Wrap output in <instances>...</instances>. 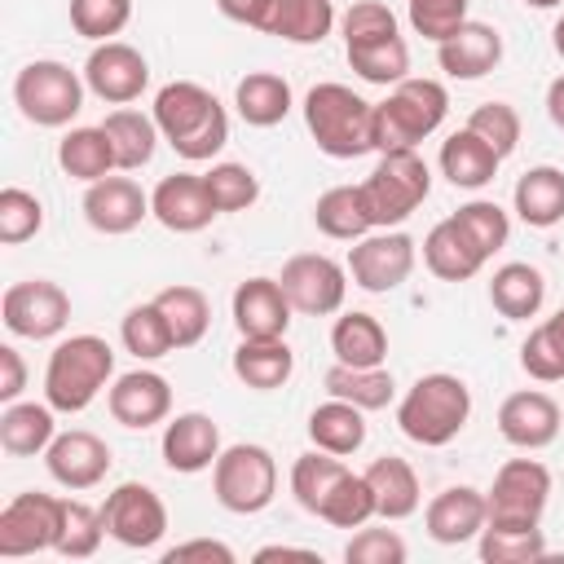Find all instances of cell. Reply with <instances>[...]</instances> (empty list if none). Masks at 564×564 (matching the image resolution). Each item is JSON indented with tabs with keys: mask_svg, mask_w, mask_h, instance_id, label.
<instances>
[{
	"mask_svg": "<svg viewBox=\"0 0 564 564\" xmlns=\"http://www.w3.org/2000/svg\"><path fill=\"white\" fill-rule=\"evenodd\" d=\"M163 141L185 159V163H207L229 145V115L216 101L212 88L194 79H172L154 93L150 106Z\"/></svg>",
	"mask_w": 564,
	"mask_h": 564,
	"instance_id": "1",
	"label": "cell"
},
{
	"mask_svg": "<svg viewBox=\"0 0 564 564\" xmlns=\"http://www.w3.org/2000/svg\"><path fill=\"white\" fill-rule=\"evenodd\" d=\"M304 128L326 159H361L375 150V101L348 84H313L304 93Z\"/></svg>",
	"mask_w": 564,
	"mask_h": 564,
	"instance_id": "2",
	"label": "cell"
},
{
	"mask_svg": "<svg viewBox=\"0 0 564 564\" xmlns=\"http://www.w3.org/2000/svg\"><path fill=\"white\" fill-rule=\"evenodd\" d=\"M467 419H471V388L449 370L419 375L397 401V427L423 449L449 445L467 427Z\"/></svg>",
	"mask_w": 564,
	"mask_h": 564,
	"instance_id": "3",
	"label": "cell"
},
{
	"mask_svg": "<svg viewBox=\"0 0 564 564\" xmlns=\"http://www.w3.org/2000/svg\"><path fill=\"white\" fill-rule=\"evenodd\" d=\"M115 383V348L101 335H66L44 366V401L57 414H79Z\"/></svg>",
	"mask_w": 564,
	"mask_h": 564,
	"instance_id": "4",
	"label": "cell"
},
{
	"mask_svg": "<svg viewBox=\"0 0 564 564\" xmlns=\"http://www.w3.org/2000/svg\"><path fill=\"white\" fill-rule=\"evenodd\" d=\"M449 115V93L441 79H414L405 75L392 84L383 101H375V154L383 150H414L423 137H432Z\"/></svg>",
	"mask_w": 564,
	"mask_h": 564,
	"instance_id": "5",
	"label": "cell"
},
{
	"mask_svg": "<svg viewBox=\"0 0 564 564\" xmlns=\"http://www.w3.org/2000/svg\"><path fill=\"white\" fill-rule=\"evenodd\" d=\"M432 194V172L419 150H383L375 172L361 181V203L375 229H397Z\"/></svg>",
	"mask_w": 564,
	"mask_h": 564,
	"instance_id": "6",
	"label": "cell"
},
{
	"mask_svg": "<svg viewBox=\"0 0 564 564\" xmlns=\"http://www.w3.org/2000/svg\"><path fill=\"white\" fill-rule=\"evenodd\" d=\"M84 75L70 70L66 62H53V57H40V62H26L13 79V101L22 110L26 123L35 128H66L79 110H84Z\"/></svg>",
	"mask_w": 564,
	"mask_h": 564,
	"instance_id": "7",
	"label": "cell"
},
{
	"mask_svg": "<svg viewBox=\"0 0 564 564\" xmlns=\"http://www.w3.org/2000/svg\"><path fill=\"white\" fill-rule=\"evenodd\" d=\"M212 494L234 516L264 511L273 502V494H278V463H273V454L264 445H251V441L225 445L220 458L212 463Z\"/></svg>",
	"mask_w": 564,
	"mask_h": 564,
	"instance_id": "8",
	"label": "cell"
},
{
	"mask_svg": "<svg viewBox=\"0 0 564 564\" xmlns=\"http://www.w3.org/2000/svg\"><path fill=\"white\" fill-rule=\"evenodd\" d=\"M489 520L485 524H542L551 502V471L538 458H507L485 489Z\"/></svg>",
	"mask_w": 564,
	"mask_h": 564,
	"instance_id": "9",
	"label": "cell"
},
{
	"mask_svg": "<svg viewBox=\"0 0 564 564\" xmlns=\"http://www.w3.org/2000/svg\"><path fill=\"white\" fill-rule=\"evenodd\" d=\"M101 520H106V538H115L128 551H150L163 542L167 533V507L163 498L141 485V480H123L106 494L101 502Z\"/></svg>",
	"mask_w": 564,
	"mask_h": 564,
	"instance_id": "10",
	"label": "cell"
},
{
	"mask_svg": "<svg viewBox=\"0 0 564 564\" xmlns=\"http://www.w3.org/2000/svg\"><path fill=\"white\" fill-rule=\"evenodd\" d=\"M62 507L66 498L57 494H13L0 511V555L4 560H22V555H40L57 546V529H62Z\"/></svg>",
	"mask_w": 564,
	"mask_h": 564,
	"instance_id": "11",
	"label": "cell"
},
{
	"mask_svg": "<svg viewBox=\"0 0 564 564\" xmlns=\"http://www.w3.org/2000/svg\"><path fill=\"white\" fill-rule=\"evenodd\" d=\"M286 300L295 313L304 317H330L344 308V295H348V264L322 256V251H300L282 264L278 273Z\"/></svg>",
	"mask_w": 564,
	"mask_h": 564,
	"instance_id": "12",
	"label": "cell"
},
{
	"mask_svg": "<svg viewBox=\"0 0 564 564\" xmlns=\"http://www.w3.org/2000/svg\"><path fill=\"white\" fill-rule=\"evenodd\" d=\"M0 317L18 339H57L70 322V295L48 278H26L0 295Z\"/></svg>",
	"mask_w": 564,
	"mask_h": 564,
	"instance_id": "13",
	"label": "cell"
},
{
	"mask_svg": "<svg viewBox=\"0 0 564 564\" xmlns=\"http://www.w3.org/2000/svg\"><path fill=\"white\" fill-rule=\"evenodd\" d=\"M414 256L419 251H414L410 234H401V229H370L348 251V278H352V286H361L370 295H388V291H397L414 273Z\"/></svg>",
	"mask_w": 564,
	"mask_h": 564,
	"instance_id": "14",
	"label": "cell"
},
{
	"mask_svg": "<svg viewBox=\"0 0 564 564\" xmlns=\"http://www.w3.org/2000/svg\"><path fill=\"white\" fill-rule=\"evenodd\" d=\"M84 84L106 106H128V101H137L145 93L150 62H145L141 48H132L123 40H106V44H93V53L84 62Z\"/></svg>",
	"mask_w": 564,
	"mask_h": 564,
	"instance_id": "15",
	"label": "cell"
},
{
	"mask_svg": "<svg viewBox=\"0 0 564 564\" xmlns=\"http://www.w3.org/2000/svg\"><path fill=\"white\" fill-rule=\"evenodd\" d=\"M106 410L119 427L145 432L154 423H167L172 414V383L159 370H128L106 388Z\"/></svg>",
	"mask_w": 564,
	"mask_h": 564,
	"instance_id": "16",
	"label": "cell"
},
{
	"mask_svg": "<svg viewBox=\"0 0 564 564\" xmlns=\"http://www.w3.org/2000/svg\"><path fill=\"white\" fill-rule=\"evenodd\" d=\"M110 463H115V458H110V445H106L97 432H84V427L57 432L53 445L44 449L48 476H53L62 489H70V494H84V489L101 485L106 471H110Z\"/></svg>",
	"mask_w": 564,
	"mask_h": 564,
	"instance_id": "17",
	"label": "cell"
},
{
	"mask_svg": "<svg viewBox=\"0 0 564 564\" xmlns=\"http://www.w3.org/2000/svg\"><path fill=\"white\" fill-rule=\"evenodd\" d=\"M150 216L172 234H198L220 212L207 194V181L198 172H172L150 189Z\"/></svg>",
	"mask_w": 564,
	"mask_h": 564,
	"instance_id": "18",
	"label": "cell"
},
{
	"mask_svg": "<svg viewBox=\"0 0 564 564\" xmlns=\"http://www.w3.org/2000/svg\"><path fill=\"white\" fill-rule=\"evenodd\" d=\"M150 216V194L132 181V176H101L84 189V220L97 229V234H132L141 220Z\"/></svg>",
	"mask_w": 564,
	"mask_h": 564,
	"instance_id": "19",
	"label": "cell"
},
{
	"mask_svg": "<svg viewBox=\"0 0 564 564\" xmlns=\"http://www.w3.org/2000/svg\"><path fill=\"white\" fill-rule=\"evenodd\" d=\"M229 313H234V326L242 339H282L295 308L278 278H247L234 286Z\"/></svg>",
	"mask_w": 564,
	"mask_h": 564,
	"instance_id": "20",
	"label": "cell"
},
{
	"mask_svg": "<svg viewBox=\"0 0 564 564\" xmlns=\"http://www.w3.org/2000/svg\"><path fill=\"white\" fill-rule=\"evenodd\" d=\"M159 449H163V463H167L172 471L194 476V471H207V467L220 458L225 445H220V427H216L212 414L185 410V414H176V419L163 423Z\"/></svg>",
	"mask_w": 564,
	"mask_h": 564,
	"instance_id": "21",
	"label": "cell"
},
{
	"mask_svg": "<svg viewBox=\"0 0 564 564\" xmlns=\"http://www.w3.org/2000/svg\"><path fill=\"white\" fill-rule=\"evenodd\" d=\"M489 520V502L480 489L471 485H449L441 489L427 507H423V524H427V538L441 542V546H463V542H476L480 529Z\"/></svg>",
	"mask_w": 564,
	"mask_h": 564,
	"instance_id": "22",
	"label": "cell"
},
{
	"mask_svg": "<svg viewBox=\"0 0 564 564\" xmlns=\"http://www.w3.org/2000/svg\"><path fill=\"white\" fill-rule=\"evenodd\" d=\"M498 432L516 449H546L560 436V405L538 388L511 392L498 405Z\"/></svg>",
	"mask_w": 564,
	"mask_h": 564,
	"instance_id": "23",
	"label": "cell"
},
{
	"mask_svg": "<svg viewBox=\"0 0 564 564\" xmlns=\"http://www.w3.org/2000/svg\"><path fill=\"white\" fill-rule=\"evenodd\" d=\"M436 62L449 79H485L502 62V35L498 26L467 18L449 40L436 44Z\"/></svg>",
	"mask_w": 564,
	"mask_h": 564,
	"instance_id": "24",
	"label": "cell"
},
{
	"mask_svg": "<svg viewBox=\"0 0 564 564\" xmlns=\"http://www.w3.org/2000/svg\"><path fill=\"white\" fill-rule=\"evenodd\" d=\"M485 251L476 247V238L454 220V216H445V220H436L432 229H427V238H423V264L441 278V282H467V278H476L480 269H485Z\"/></svg>",
	"mask_w": 564,
	"mask_h": 564,
	"instance_id": "25",
	"label": "cell"
},
{
	"mask_svg": "<svg viewBox=\"0 0 564 564\" xmlns=\"http://www.w3.org/2000/svg\"><path fill=\"white\" fill-rule=\"evenodd\" d=\"M57 410L48 401H9L0 410V449L9 458H35L57 436Z\"/></svg>",
	"mask_w": 564,
	"mask_h": 564,
	"instance_id": "26",
	"label": "cell"
},
{
	"mask_svg": "<svg viewBox=\"0 0 564 564\" xmlns=\"http://www.w3.org/2000/svg\"><path fill=\"white\" fill-rule=\"evenodd\" d=\"M436 163H441V176H445L454 189H485V185L498 176V163H502V159L494 154L489 141H480L471 128H463V132H449V137L441 141Z\"/></svg>",
	"mask_w": 564,
	"mask_h": 564,
	"instance_id": "27",
	"label": "cell"
},
{
	"mask_svg": "<svg viewBox=\"0 0 564 564\" xmlns=\"http://www.w3.org/2000/svg\"><path fill=\"white\" fill-rule=\"evenodd\" d=\"M511 207L529 229H555L564 220V172L551 163L529 167L511 189Z\"/></svg>",
	"mask_w": 564,
	"mask_h": 564,
	"instance_id": "28",
	"label": "cell"
},
{
	"mask_svg": "<svg viewBox=\"0 0 564 564\" xmlns=\"http://www.w3.org/2000/svg\"><path fill=\"white\" fill-rule=\"evenodd\" d=\"M546 300V278L538 264H524V260H511L502 269H494L489 278V304L507 317V322H529L538 317Z\"/></svg>",
	"mask_w": 564,
	"mask_h": 564,
	"instance_id": "29",
	"label": "cell"
},
{
	"mask_svg": "<svg viewBox=\"0 0 564 564\" xmlns=\"http://www.w3.org/2000/svg\"><path fill=\"white\" fill-rule=\"evenodd\" d=\"M361 476H366L370 489H375V511H379V520H405V516L419 511L423 489H419V476H414V467H410L405 458L383 454V458H375Z\"/></svg>",
	"mask_w": 564,
	"mask_h": 564,
	"instance_id": "30",
	"label": "cell"
},
{
	"mask_svg": "<svg viewBox=\"0 0 564 564\" xmlns=\"http://www.w3.org/2000/svg\"><path fill=\"white\" fill-rule=\"evenodd\" d=\"M234 106L242 115V123L251 128H273L291 115L295 97H291V84L278 75V70H247L234 88Z\"/></svg>",
	"mask_w": 564,
	"mask_h": 564,
	"instance_id": "31",
	"label": "cell"
},
{
	"mask_svg": "<svg viewBox=\"0 0 564 564\" xmlns=\"http://www.w3.org/2000/svg\"><path fill=\"white\" fill-rule=\"evenodd\" d=\"M330 352L344 366H383L388 361V330L375 313H339L330 326Z\"/></svg>",
	"mask_w": 564,
	"mask_h": 564,
	"instance_id": "32",
	"label": "cell"
},
{
	"mask_svg": "<svg viewBox=\"0 0 564 564\" xmlns=\"http://www.w3.org/2000/svg\"><path fill=\"white\" fill-rule=\"evenodd\" d=\"M101 128H106V137H110V145H115V163H119V172H137V167H145V163L154 159L159 141H163L154 115H141V110H132V106L110 110V115L101 119Z\"/></svg>",
	"mask_w": 564,
	"mask_h": 564,
	"instance_id": "33",
	"label": "cell"
},
{
	"mask_svg": "<svg viewBox=\"0 0 564 564\" xmlns=\"http://www.w3.org/2000/svg\"><path fill=\"white\" fill-rule=\"evenodd\" d=\"M326 392L339 397V401H352L357 410H388L397 401V379L388 366H344L335 361L326 375H322Z\"/></svg>",
	"mask_w": 564,
	"mask_h": 564,
	"instance_id": "34",
	"label": "cell"
},
{
	"mask_svg": "<svg viewBox=\"0 0 564 564\" xmlns=\"http://www.w3.org/2000/svg\"><path fill=\"white\" fill-rule=\"evenodd\" d=\"M308 441L317 449H326V454H339V458L357 454L366 445V410H357L352 401H339V397L313 405V414H308Z\"/></svg>",
	"mask_w": 564,
	"mask_h": 564,
	"instance_id": "35",
	"label": "cell"
},
{
	"mask_svg": "<svg viewBox=\"0 0 564 564\" xmlns=\"http://www.w3.org/2000/svg\"><path fill=\"white\" fill-rule=\"evenodd\" d=\"M57 167H62L70 181H84V185H93V181L119 172L115 145H110L106 128H101V123H97V128H70V132L57 141Z\"/></svg>",
	"mask_w": 564,
	"mask_h": 564,
	"instance_id": "36",
	"label": "cell"
},
{
	"mask_svg": "<svg viewBox=\"0 0 564 564\" xmlns=\"http://www.w3.org/2000/svg\"><path fill=\"white\" fill-rule=\"evenodd\" d=\"M291 370H295V352H291L286 335L282 339H242L234 348V375L256 392L282 388L291 379Z\"/></svg>",
	"mask_w": 564,
	"mask_h": 564,
	"instance_id": "37",
	"label": "cell"
},
{
	"mask_svg": "<svg viewBox=\"0 0 564 564\" xmlns=\"http://www.w3.org/2000/svg\"><path fill=\"white\" fill-rule=\"evenodd\" d=\"M313 225L335 238V242H357L366 238L375 225H370V212L361 203V185H330L317 203H313Z\"/></svg>",
	"mask_w": 564,
	"mask_h": 564,
	"instance_id": "38",
	"label": "cell"
},
{
	"mask_svg": "<svg viewBox=\"0 0 564 564\" xmlns=\"http://www.w3.org/2000/svg\"><path fill=\"white\" fill-rule=\"evenodd\" d=\"M335 26L330 0H273L264 35H278L286 44H322Z\"/></svg>",
	"mask_w": 564,
	"mask_h": 564,
	"instance_id": "39",
	"label": "cell"
},
{
	"mask_svg": "<svg viewBox=\"0 0 564 564\" xmlns=\"http://www.w3.org/2000/svg\"><path fill=\"white\" fill-rule=\"evenodd\" d=\"M154 304L163 308L176 348H194V344L207 335V326H212V304H207V295H203L198 286H189V282L163 286V291L154 295Z\"/></svg>",
	"mask_w": 564,
	"mask_h": 564,
	"instance_id": "40",
	"label": "cell"
},
{
	"mask_svg": "<svg viewBox=\"0 0 564 564\" xmlns=\"http://www.w3.org/2000/svg\"><path fill=\"white\" fill-rule=\"evenodd\" d=\"M348 66L366 79V84H401L410 70V44L401 35H383V40H366V44H344Z\"/></svg>",
	"mask_w": 564,
	"mask_h": 564,
	"instance_id": "41",
	"label": "cell"
},
{
	"mask_svg": "<svg viewBox=\"0 0 564 564\" xmlns=\"http://www.w3.org/2000/svg\"><path fill=\"white\" fill-rule=\"evenodd\" d=\"M485 564H533L546 560L542 524H485L476 538Z\"/></svg>",
	"mask_w": 564,
	"mask_h": 564,
	"instance_id": "42",
	"label": "cell"
},
{
	"mask_svg": "<svg viewBox=\"0 0 564 564\" xmlns=\"http://www.w3.org/2000/svg\"><path fill=\"white\" fill-rule=\"evenodd\" d=\"M348 467H344V458L339 454H326V449H308V454H300L295 458V467H291V494H295V502L308 511V516H317L322 511V502L330 498V489L339 485V476H344Z\"/></svg>",
	"mask_w": 564,
	"mask_h": 564,
	"instance_id": "43",
	"label": "cell"
},
{
	"mask_svg": "<svg viewBox=\"0 0 564 564\" xmlns=\"http://www.w3.org/2000/svg\"><path fill=\"white\" fill-rule=\"evenodd\" d=\"M119 339H123V348L137 357V361H159V357H167L176 344H172V330H167V317H163V308L150 300V304H132L128 313H123V322H119Z\"/></svg>",
	"mask_w": 564,
	"mask_h": 564,
	"instance_id": "44",
	"label": "cell"
},
{
	"mask_svg": "<svg viewBox=\"0 0 564 564\" xmlns=\"http://www.w3.org/2000/svg\"><path fill=\"white\" fill-rule=\"evenodd\" d=\"M101 538H106V520H101V507H88L79 498H66L62 507V529H57V555L62 560H93L101 551Z\"/></svg>",
	"mask_w": 564,
	"mask_h": 564,
	"instance_id": "45",
	"label": "cell"
},
{
	"mask_svg": "<svg viewBox=\"0 0 564 564\" xmlns=\"http://www.w3.org/2000/svg\"><path fill=\"white\" fill-rule=\"evenodd\" d=\"M379 511H375V489H370V480L361 476V471H344L339 476V485L330 489V498L322 502V511H317V520H326V524H335V529H361L366 520H375Z\"/></svg>",
	"mask_w": 564,
	"mask_h": 564,
	"instance_id": "46",
	"label": "cell"
},
{
	"mask_svg": "<svg viewBox=\"0 0 564 564\" xmlns=\"http://www.w3.org/2000/svg\"><path fill=\"white\" fill-rule=\"evenodd\" d=\"M203 181H207V194H212L216 212H247L260 198L256 172L247 163H234V159L212 163V172H203Z\"/></svg>",
	"mask_w": 564,
	"mask_h": 564,
	"instance_id": "47",
	"label": "cell"
},
{
	"mask_svg": "<svg viewBox=\"0 0 564 564\" xmlns=\"http://www.w3.org/2000/svg\"><path fill=\"white\" fill-rule=\"evenodd\" d=\"M40 229H44V203L22 185H4L0 189V242L18 247L35 238Z\"/></svg>",
	"mask_w": 564,
	"mask_h": 564,
	"instance_id": "48",
	"label": "cell"
},
{
	"mask_svg": "<svg viewBox=\"0 0 564 564\" xmlns=\"http://www.w3.org/2000/svg\"><path fill=\"white\" fill-rule=\"evenodd\" d=\"M132 22V0H70V26L75 35L106 44Z\"/></svg>",
	"mask_w": 564,
	"mask_h": 564,
	"instance_id": "49",
	"label": "cell"
},
{
	"mask_svg": "<svg viewBox=\"0 0 564 564\" xmlns=\"http://www.w3.org/2000/svg\"><path fill=\"white\" fill-rule=\"evenodd\" d=\"M454 220L476 238V247H480L485 256L502 251L507 238H511V216H507V207H498L494 198H471V203H463V207L454 212Z\"/></svg>",
	"mask_w": 564,
	"mask_h": 564,
	"instance_id": "50",
	"label": "cell"
},
{
	"mask_svg": "<svg viewBox=\"0 0 564 564\" xmlns=\"http://www.w3.org/2000/svg\"><path fill=\"white\" fill-rule=\"evenodd\" d=\"M467 128H471L480 141H489L498 159H507V154L520 145V115H516V106H507V101H485V106H476V110L467 115Z\"/></svg>",
	"mask_w": 564,
	"mask_h": 564,
	"instance_id": "51",
	"label": "cell"
},
{
	"mask_svg": "<svg viewBox=\"0 0 564 564\" xmlns=\"http://www.w3.org/2000/svg\"><path fill=\"white\" fill-rule=\"evenodd\" d=\"M467 9H471V0H410L405 13H410V26L423 40L441 44V40H449L467 22Z\"/></svg>",
	"mask_w": 564,
	"mask_h": 564,
	"instance_id": "52",
	"label": "cell"
},
{
	"mask_svg": "<svg viewBox=\"0 0 564 564\" xmlns=\"http://www.w3.org/2000/svg\"><path fill=\"white\" fill-rule=\"evenodd\" d=\"M344 44H366V40H383V35H401L397 31V13L383 0H357L348 4V13L339 18Z\"/></svg>",
	"mask_w": 564,
	"mask_h": 564,
	"instance_id": "53",
	"label": "cell"
},
{
	"mask_svg": "<svg viewBox=\"0 0 564 564\" xmlns=\"http://www.w3.org/2000/svg\"><path fill=\"white\" fill-rule=\"evenodd\" d=\"M405 555L410 551H405V538L397 529H366L361 524V533H352L344 546L348 564H405Z\"/></svg>",
	"mask_w": 564,
	"mask_h": 564,
	"instance_id": "54",
	"label": "cell"
},
{
	"mask_svg": "<svg viewBox=\"0 0 564 564\" xmlns=\"http://www.w3.org/2000/svg\"><path fill=\"white\" fill-rule=\"evenodd\" d=\"M520 366H524V375L538 379V383H560V379H564V352L551 344V335H546L542 322L524 335V344H520Z\"/></svg>",
	"mask_w": 564,
	"mask_h": 564,
	"instance_id": "55",
	"label": "cell"
},
{
	"mask_svg": "<svg viewBox=\"0 0 564 564\" xmlns=\"http://www.w3.org/2000/svg\"><path fill=\"white\" fill-rule=\"evenodd\" d=\"M194 560H203V564H234L238 555H234V546H225L216 538H189V542H176V546L163 551V564H194Z\"/></svg>",
	"mask_w": 564,
	"mask_h": 564,
	"instance_id": "56",
	"label": "cell"
},
{
	"mask_svg": "<svg viewBox=\"0 0 564 564\" xmlns=\"http://www.w3.org/2000/svg\"><path fill=\"white\" fill-rule=\"evenodd\" d=\"M22 388H26V361H22V352L13 344H0V401L4 405L18 401Z\"/></svg>",
	"mask_w": 564,
	"mask_h": 564,
	"instance_id": "57",
	"label": "cell"
},
{
	"mask_svg": "<svg viewBox=\"0 0 564 564\" xmlns=\"http://www.w3.org/2000/svg\"><path fill=\"white\" fill-rule=\"evenodd\" d=\"M216 9L238 22V26H251V31H264L269 26V13H273V0H216Z\"/></svg>",
	"mask_w": 564,
	"mask_h": 564,
	"instance_id": "58",
	"label": "cell"
},
{
	"mask_svg": "<svg viewBox=\"0 0 564 564\" xmlns=\"http://www.w3.org/2000/svg\"><path fill=\"white\" fill-rule=\"evenodd\" d=\"M269 560H308V564H317V551H308V546H260L256 564H269Z\"/></svg>",
	"mask_w": 564,
	"mask_h": 564,
	"instance_id": "59",
	"label": "cell"
},
{
	"mask_svg": "<svg viewBox=\"0 0 564 564\" xmlns=\"http://www.w3.org/2000/svg\"><path fill=\"white\" fill-rule=\"evenodd\" d=\"M546 119L564 132V75H555V79L546 84Z\"/></svg>",
	"mask_w": 564,
	"mask_h": 564,
	"instance_id": "60",
	"label": "cell"
},
{
	"mask_svg": "<svg viewBox=\"0 0 564 564\" xmlns=\"http://www.w3.org/2000/svg\"><path fill=\"white\" fill-rule=\"evenodd\" d=\"M542 326H546V335H551V344H555V348L564 352V308H560V313H551V317H546Z\"/></svg>",
	"mask_w": 564,
	"mask_h": 564,
	"instance_id": "61",
	"label": "cell"
},
{
	"mask_svg": "<svg viewBox=\"0 0 564 564\" xmlns=\"http://www.w3.org/2000/svg\"><path fill=\"white\" fill-rule=\"evenodd\" d=\"M551 44H555V53L564 57V13L555 18V26H551Z\"/></svg>",
	"mask_w": 564,
	"mask_h": 564,
	"instance_id": "62",
	"label": "cell"
},
{
	"mask_svg": "<svg viewBox=\"0 0 564 564\" xmlns=\"http://www.w3.org/2000/svg\"><path fill=\"white\" fill-rule=\"evenodd\" d=\"M520 4H533V9H555V4H564V0H520Z\"/></svg>",
	"mask_w": 564,
	"mask_h": 564,
	"instance_id": "63",
	"label": "cell"
}]
</instances>
